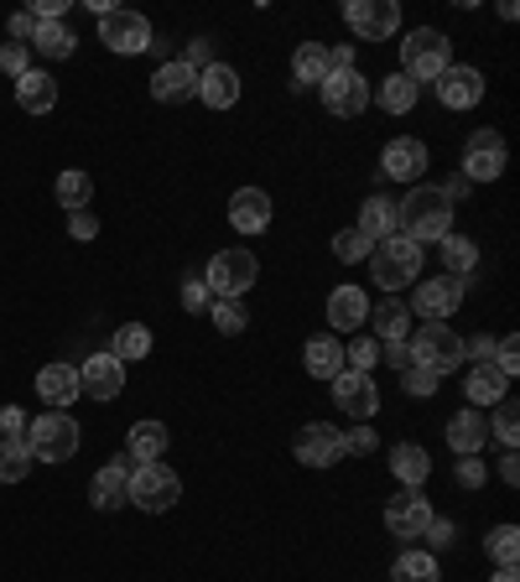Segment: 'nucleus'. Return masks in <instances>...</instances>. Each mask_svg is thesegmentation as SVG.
Instances as JSON below:
<instances>
[{
	"mask_svg": "<svg viewBox=\"0 0 520 582\" xmlns=\"http://www.w3.org/2000/svg\"><path fill=\"white\" fill-rule=\"evenodd\" d=\"M396 235H406V240H416V245H437L443 235H453L448 193L416 183V188L396 204Z\"/></svg>",
	"mask_w": 520,
	"mask_h": 582,
	"instance_id": "nucleus-1",
	"label": "nucleus"
},
{
	"mask_svg": "<svg viewBox=\"0 0 520 582\" xmlns=\"http://www.w3.org/2000/svg\"><path fill=\"white\" fill-rule=\"evenodd\" d=\"M448 69H453V42L437 32V27H416V32H406V42H401V73H406L416 89L437 84Z\"/></svg>",
	"mask_w": 520,
	"mask_h": 582,
	"instance_id": "nucleus-2",
	"label": "nucleus"
},
{
	"mask_svg": "<svg viewBox=\"0 0 520 582\" xmlns=\"http://www.w3.org/2000/svg\"><path fill=\"white\" fill-rule=\"evenodd\" d=\"M422 276V245L406 240V235H391V240L370 245V281L381 291H406Z\"/></svg>",
	"mask_w": 520,
	"mask_h": 582,
	"instance_id": "nucleus-3",
	"label": "nucleus"
},
{
	"mask_svg": "<svg viewBox=\"0 0 520 582\" xmlns=\"http://www.w3.org/2000/svg\"><path fill=\"white\" fill-rule=\"evenodd\" d=\"M406 343H412V364L433 370V375H453L464 364V333H453L448 323H422Z\"/></svg>",
	"mask_w": 520,
	"mask_h": 582,
	"instance_id": "nucleus-4",
	"label": "nucleus"
},
{
	"mask_svg": "<svg viewBox=\"0 0 520 582\" xmlns=\"http://www.w3.org/2000/svg\"><path fill=\"white\" fill-rule=\"evenodd\" d=\"M177 499H183V479H177L167 463H136L131 468V505L146 515H162L173 510Z\"/></svg>",
	"mask_w": 520,
	"mask_h": 582,
	"instance_id": "nucleus-5",
	"label": "nucleus"
},
{
	"mask_svg": "<svg viewBox=\"0 0 520 582\" xmlns=\"http://www.w3.org/2000/svg\"><path fill=\"white\" fill-rule=\"evenodd\" d=\"M256 276H260V260L250 256V250H219V256L208 260L204 287L214 291L219 302H240L245 291L256 287Z\"/></svg>",
	"mask_w": 520,
	"mask_h": 582,
	"instance_id": "nucleus-6",
	"label": "nucleus"
},
{
	"mask_svg": "<svg viewBox=\"0 0 520 582\" xmlns=\"http://www.w3.org/2000/svg\"><path fill=\"white\" fill-rule=\"evenodd\" d=\"M79 422L63 412H48V416H37L32 427H27V447H32V458L42 463H69L73 453H79Z\"/></svg>",
	"mask_w": 520,
	"mask_h": 582,
	"instance_id": "nucleus-7",
	"label": "nucleus"
},
{
	"mask_svg": "<svg viewBox=\"0 0 520 582\" xmlns=\"http://www.w3.org/2000/svg\"><path fill=\"white\" fill-rule=\"evenodd\" d=\"M100 42L110 52H121V58H136V52L152 48L156 37H152V21L141 17V11H121V6H115V11L100 17Z\"/></svg>",
	"mask_w": 520,
	"mask_h": 582,
	"instance_id": "nucleus-8",
	"label": "nucleus"
},
{
	"mask_svg": "<svg viewBox=\"0 0 520 582\" xmlns=\"http://www.w3.org/2000/svg\"><path fill=\"white\" fill-rule=\"evenodd\" d=\"M344 21L360 42H385V37L401 32V6L396 0H349Z\"/></svg>",
	"mask_w": 520,
	"mask_h": 582,
	"instance_id": "nucleus-9",
	"label": "nucleus"
},
{
	"mask_svg": "<svg viewBox=\"0 0 520 582\" xmlns=\"http://www.w3.org/2000/svg\"><path fill=\"white\" fill-rule=\"evenodd\" d=\"M505 162H510V152H505L500 131H474L464 146V183H495V177H505Z\"/></svg>",
	"mask_w": 520,
	"mask_h": 582,
	"instance_id": "nucleus-10",
	"label": "nucleus"
},
{
	"mask_svg": "<svg viewBox=\"0 0 520 582\" xmlns=\"http://www.w3.org/2000/svg\"><path fill=\"white\" fill-rule=\"evenodd\" d=\"M433 526V499L422 489H401L391 505H385V531L396 541H422V531Z\"/></svg>",
	"mask_w": 520,
	"mask_h": 582,
	"instance_id": "nucleus-11",
	"label": "nucleus"
},
{
	"mask_svg": "<svg viewBox=\"0 0 520 582\" xmlns=\"http://www.w3.org/2000/svg\"><path fill=\"white\" fill-rule=\"evenodd\" d=\"M464 291H468V281H458V276H437V281H422V287L412 291V312H422L427 323H448L453 312L464 308Z\"/></svg>",
	"mask_w": 520,
	"mask_h": 582,
	"instance_id": "nucleus-12",
	"label": "nucleus"
},
{
	"mask_svg": "<svg viewBox=\"0 0 520 582\" xmlns=\"http://www.w3.org/2000/svg\"><path fill=\"white\" fill-rule=\"evenodd\" d=\"M318 89H323V110H329V115H339V121H354V115H364V104H370V84H364L360 69L329 73Z\"/></svg>",
	"mask_w": 520,
	"mask_h": 582,
	"instance_id": "nucleus-13",
	"label": "nucleus"
},
{
	"mask_svg": "<svg viewBox=\"0 0 520 582\" xmlns=\"http://www.w3.org/2000/svg\"><path fill=\"white\" fill-rule=\"evenodd\" d=\"M292 453L302 468H333V463L344 458V432L329 427V422H312V427L297 432Z\"/></svg>",
	"mask_w": 520,
	"mask_h": 582,
	"instance_id": "nucleus-14",
	"label": "nucleus"
},
{
	"mask_svg": "<svg viewBox=\"0 0 520 582\" xmlns=\"http://www.w3.org/2000/svg\"><path fill=\"white\" fill-rule=\"evenodd\" d=\"M79 391L89 395V401H115V395L125 391V364L110 354V349H100L94 360L79 364Z\"/></svg>",
	"mask_w": 520,
	"mask_h": 582,
	"instance_id": "nucleus-15",
	"label": "nucleus"
},
{
	"mask_svg": "<svg viewBox=\"0 0 520 582\" xmlns=\"http://www.w3.org/2000/svg\"><path fill=\"white\" fill-rule=\"evenodd\" d=\"M381 172L391 177V183H422V172H427V141L416 136H396L391 146L381 152Z\"/></svg>",
	"mask_w": 520,
	"mask_h": 582,
	"instance_id": "nucleus-16",
	"label": "nucleus"
},
{
	"mask_svg": "<svg viewBox=\"0 0 520 582\" xmlns=\"http://www.w3.org/2000/svg\"><path fill=\"white\" fill-rule=\"evenodd\" d=\"M333 406L344 416H375L381 412V391H375V380L360 375V370H344V375H333Z\"/></svg>",
	"mask_w": 520,
	"mask_h": 582,
	"instance_id": "nucleus-17",
	"label": "nucleus"
},
{
	"mask_svg": "<svg viewBox=\"0 0 520 582\" xmlns=\"http://www.w3.org/2000/svg\"><path fill=\"white\" fill-rule=\"evenodd\" d=\"M131 468H136V458L125 453V458L104 463L100 474H94V484H89L94 510H121V505H131Z\"/></svg>",
	"mask_w": 520,
	"mask_h": 582,
	"instance_id": "nucleus-18",
	"label": "nucleus"
},
{
	"mask_svg": "<svg viewBox=\"0 0 520 582\" xmlns=\"http://www.w3.org/2000/svg\"><path fill=\"white\" fill-rule=\"evenodd\" d=\"M485 73L468 69V63H453L443 79H437V100L448 104V110H474V104L485 100Z\"/></svg>",
	"mask_w": 520,
	"mask_h": 582,
	"instance_id": "nucleus-19",
	"label": "nucleus"
},
{
	"mask_svg": "<svg viewBox=\"0 0 520 582\" xmlns=\"http://www.w3.org/2000/svg\"><path fill=\"white\" fill-rule=\"evenodd\" d=\"M443 432H448V447L458 453V458H479V453L489 447V416L474 412V406L458 412V416H448V427Z\"/></svg>",
	"mask_w": 520,
	"mask_h": 582,
	"instance_id": "nucleus-20",
	"label": "nucleus"
},
{
	"mask_svg": "<svg viewBox=\"0 0 520 582\" xmlns=\"http://www.w3.org/2000/svg\"><path fill=\"white\" fill-rule=\"evenodd\" d=\"M370 323V297L364 287H333L329 291V328L333 333H360Z\"/></svg>",
	"mask_w": 520,
	"mask_h": 582,
	"instance_id": "nucleus-21",
	"label": "nucleus"
},
{
	"mask_svg": "<svg viewBox=\"0 0 520 582\" xmlns=\"http://www.w3.org/2000/svg\"><path fill=\"white\" fill-rule=\"evenodd\" d=\"M152 100L156 104H188L198 100V73L177 58V63H162V69L152 73Z\"/></svg>",
	"mask_w": 520,
	"mask_h": 582,
	"instance_id": "nucleus-22",
	"label": "nucleus"
},
{
	"mask_svg": "<svg viewBox=\"0 0 520 582\" xmlns=\"http://www.w3.org/2000/svg\"><path fill=\"white\" fill-rule=\"evenodd\" d=\"M229 224L240 229V235H266L271 229V198L266 188H240L229 198Z\"/></svg>",
	"mask_w": 520,
	"mask_h": 582,
	"instance_id": "nucleus-23",
	"label": "nucleus"
},
{
	"mask_svg": "<svg viewBox=\"0 0 520 582\" xmlns=\"http://www.w3.org/2000/svg\"><path fill=\"white\" fill-rule=\"evenodd\" d=\"M198 100H204L208 110H235V104H240V73L229 69V63H208V69L198 73Z\"/></svg>",
	"mask_w": 520,
	"mask_h": 582,
	"instance_id": "nucleus-24",
	"label": "nucleus"
},
{
	"mask_svg": "<svg viewBox=\"0 0 520 582\" xmlns=\"http://www.w3.org/2000/svg\"><path fill=\"white\" fill-rule=\"evenodd\" d=\"M37 395H42V401H48L52 412H69L73 401H79V370H73V364H48V370H42V375H37Z\"/></svg>",
	"mask_w": 520,
	"mask_h": 582,
	"instance_id": "nucleus-25",
	"label": "nucleus"
},
{
	"mask_svg": "<svg viewBox=\"0 0 520 582\" xmlns=\"http://www.w3.org/2000/svg\"><path fill=\"white\" fill-rule=\"evenodd\" d=\"M464 395H468L474 412H485V406H500L505 395H510V380H505L495 364H474V370L464 375Z\"/></svg>",
	"mask_w": 520,
	"mask_h": 582,
	"instance_id": "nucleus-26",
	"label": "nucleus"
},
{
	"mask_svg": "<svg viewBox=\"0 0 520 582\" xmlns=\"http://www.w3.org/2000/svg\"><path fill=\"white\" fill-rule=\"evenodd\" d=\"M17 104L27 110V115H48V110H58V79L42 69L21 73L17 79Z\"/></svg>",
	"mask_w": 520,
	"mask_h": 582,
	"instance_id": "nucleus-27",
	"label": "nucleus"
},
{
	"mask_svg": "<svg viewBox=\"0 0 520 582\" xmlns=\"http://www.w3.org/2000/svg\"><path fill=\"white\" fill-rule=\"evenodd\" d=\"M354 229H360V235H364L370 245L391 240V235H396V204H391L385 193H370V198H364V208H360V224H354Z\"/></svg>",
	"mask_w": 520,
	"mask_h": 582,
	"instance_id": "nucleus-28",
	"label": "nucleus"
},
{
	"mask_svg": "<svg viewBox=\"0 0 520 582\" xmlns=\"http://www.w3.org/2000/svg\"><path fill=\"white\" fill-rule=\"evenodd\" d=\"M302 364H308V375H318V380L344 375V343L329 339V333H318V339L302 349Z\"/></svg>",
	"mask_w": 520,
	"mask_h": 582,
	"instance_id": "nucleus-29",
	"label": "nucleus"
},
{
	"mask_svg": "<svg viewBox=\"0 0 520 582\" xmlns=\"http://www.w3.org/2000/svg\"><path fill=\"white\" fill-rule=\"evenodd\" d=\"M292 79L297 89H318L329 79V42H302L292 52Z\"/></svg>",
	"mask_w": 520,
	"mask_h": 582,
	"instance_id": "nucleus-30",
	"label": "nucleus"
},
{
	"mask_svg": "<svg viewBox=\"0 0 520 582\" xmlns=\"http://www.w3.org/2000/svg\"><path fill=\"white\" fill-rule=\"evenodd\" d=\"M391 474L401 479V489H422V484H427V474H433V458H427V447L401 443L396 453H391Z\"/></svg>",
	"mask_w": 520,
	"mask_h": 582,
	"instance_id": "nucleus-31",
	"label": "nucleus"
},
{
	"mask_svg": "<svg viewBox=\"0 0 520 582\" xmlns=\"http://www.w3.org/2000/svg\"><path fill=\"white\" fill-rule=\"evenodd\" d=\"M437 256H443L448 276H458V281H468V276L479 271V245L468 240V235H443V240H437Z\"/></svg>",
	"mask_w": 520,
	"mask_h": 582,
	"instance_id": "nucleus-32",
	"label": "nucleus"
},
{
	"mask_svg": "<svg viewBox=\"0 0 520 582\" xmlns=\"http://www.w3.org/2000/svg\"><path fill=\"white\" fill-rule=\"evenodd\" d=\"M370 328H375V339L391 343V339H406L412 333V318H406V302L401 297H385L370 308Z\"/></svg>",
	"mask_w": 520,
	"mask_h": 582,
	"instance_id": "nucleus-33",
	"label": "nucleus"
},
{
	"mask_svg": "<svg viewBox=\"0 0 520 582\" xmlns=\"http://www.w3.org/2000/svg\"><path fill=\"white\" fill-rule=\"evenodd\" d=\"M416 94H422V89H416L406 73H391V79H381V89H375L381 110H391V115H412V110H416Z\"/></svg>",
	"mask_w": 520,
	"mask_h": 582,
	"instance_id": "nucleus-34",
	"label": "nucleus"
},
{
	"mask_svg": "<svg viewBox=\"0 0 520 582\" xmlns=\"http://www.w3.org/2000/svg\"><path fill=\"white\" fill-rule=\"evenodd\" d=\"M27 48H37L42 58H73V48H79V37L63 27V21H37V37L27 42Z\"/></svg>",
	"mask_w": 520,
	"mask_h": 582,
	"instance_id": "nucleus-35",
	"label": "nucleus"
},
{
	"mask_svg": "<svg viewBox=\"0 0 520 582\" xmlns=\"http://www.w3.org/2000/svg\"><path fill=\"white\" fill-rule=\"evenodd\" d=\"M162 453H167V427H162V422H136V427H131V458L162 463Z\"/></svg>",
	"mask_w": 520,
	"mask_h": 582,
	"instance_id": "nucleus-36",
	"label": "nucleus"
},
{
	"mask_svg": "<svg viewBox=\"0 0 520 582\" xmlns=\"http://www.w3.org/2000/svg\"><path fill=\"white\" fill-rule=\"evenodd\" d=\"M110 354H115L121 364L146 360V354H152V328H146V323H125L121 333H115V343H110Z\"/></svg>",
	"mask_w": 520,
	"mask_h": 582,
	"instance_id": "nucleus-37",
	"label": "nucleus"
},
{
	"mask_svg": "<svg viewBox=\"0 0 520 582\" xmlns=\"http://www.w3.org/2000/svg\"><path fill=\"white\" fill-rule=\"evenodd\" d=\"M391 582H437V557L433 551H401L391 567Z\"/></svg>",
	"mask_w": 520,
	"mask_h": 582,
	"instance_id": "nucleus-38",
	"label": "nucleus"
},
{
	"mask_svg": "<svg viewBox=\"0 0 520 582\" xmlns=\"http://www.w3.org/2000/svg\"><path fill=\"white\" fill-rule=\"evenodd\" d=\"M89 198H94V177L89 172H79V167H69V172H58V204L69 208H89Z\"/></svg>",
	"mask_w": 520,
	"mask_h": 582,
	"instance_id": "nucleus-39",
	"label": "nucleus"
},
{
	"mask_svg": "<svg viewBox=\"0 0 520 582\" xmlns=\"http://www.w3.org/2000/svg\"><path fill=\"white\" fill-rule=\"evenodd\" d=\"M32 474V447L27 443H0V484H21Z\"/></svg>",
	"mask_w": 520,
	"mask_h": 582,
	"instance_id": "nucleus-40",
	"label": "nucleus"
},
{
	"mask_svg": "<svg viewBox=\"0 0 520 582\" xmlns=\"http://www.w3.org/2000/svg\"><path fill=\"white\" fill-rule=\"evenodd\" d=\"M489 432L500 437V447H516V437H520V406L510 401V395L495 406V416H489Z\"/></svg>",
	"mask_w": 520,
	"mask_h": 582,
	"instance_id": "nucleus-41",
	"label": "nucleus"
},
{
	"mask_svg": "<svg viewBox=\"0 0 520 582\" xmlns=\"http://www.w3.org/2000/svg\"><path fill=\"white\" fill-rule=\"evenodd\" d=\"M485 547H489V557H495L500 567H516L520 562V531H516V526H495Z\"/></svg>",
	"mask_w": 520,
	"mask_h": 582,
	"instance_id": "nucleus-42",
	"label": "nucleus"
},
{
	"mask_svg": "<svg viewBox=\"0 0 520 582\" xmlns=\"http://www.w3.org/2000/svg\"><path fill=\"white\" fill-rule=\"evenodd\" d=\"M344 364H349V370H360V375H370V370L381 364V339H370V333H364V339H354L344 349Z\"/></svg>",
	"mask_w": 520,
	"mask_h": 582,
	"instance_id": "nucleus-43",
	"label": "nucleus"
},
{
	"mask_svg": "<svg viewBox=\"0 0 520 582\" xmlns=\"http://www.w3.org/2000/svg\"><path fill=\"white\" fill-rule=\"evenodd\" d=\"M333 256L344 260V266H360V260H370V240H364L360 229H339L333 235Z\"/></svg>",
	"mask_w": 520,
	"mask_h": 582,
	"instance_id": "nucleus-44",
	"label": "nucleus"
},
{
	"mask_svg": "<svg viewBox=\"0 0 520 582\" xmlns=\"http://www.w3.org/2000/svg\"><path fill=\"white\" fill-rule=\"evenodd\" d=\"M214 328H219V333H245V323H250V312H245V302H219V297H214Z\"/></svg>",
	"mask_w": 520,
	"mask_h": 582,
	"instance_id": "nucleus-45",
	"label": "nucleus"
},
{
	"mask_svg": "<svg viewBox=\"0 0 520 582\" xmlns=\"http://www.w3.org/2000/svg\"><path fill=\"white\" fill-rule=\"evenodd\" d=\"M401 391L416 395V401H427V395L437 391V375L433 370H422V364H412V370H401Z\"/></svg>",
	"mask_w": 520,
	"mask_h": 582,
	"instance_id": "nucleus-46",
	"label": "nucleus"
},
{
	"mask_svg": "<svg viewBox=\"0 0 520 582\" xmlns=\"http://www.w3.org/2000/svg\"><path fill=\"white\" fill-rule=\"evenodd\" d=\"M495 370H500L505 380L520 375V343H516V333H505V339L495 343Z\"/></svg>",
	"mask_w": 520,
	"mask_h": 582,
	"instance_id": "nucleus-47",
	"label": "nucleus"
},
{
	"mask_svg": "<svg viewBox=\"0 0 520 582\" xmlns=\"http://www.w3.org/2000/svg\"><path fill=\"white\" fill-rule=\"evenodd\" d=\"M0 73H6V79H21V73H32V52L21 48V42H6V48H0Z\"/></svg>",
	"mask_w": 520,
	"mask_h": 582,
	"instance_id": "nucleus-48",
	"label": "nucleus"
},
{
	"mask_svg": "<svg viewBox=\"0 0 520 582\" xmlns=\"http://www.w3.org/2000/svg\"><path fill=\"white\" fill-rule=\"evenodd\" d=\"M0 443H27V412H21V406H6V412H0Z\"/></svg>",
	"mask_w": 520,
	"mask_h": 582,
	"instance_id": "nucleus-49",
	"label": "nucleus"
},
{
	"mask_svg": "<svg viewBox=\"0 0 520 582\" xmlns=\"http://www.w3.org/2000/svg\"><path fill=\"white\" fill-rule=\"evenodd\" d=\"M495 333H474V339H464V360H474V364H495Z\"/></svg>",
	"mask_w": 520,
	"mask_h": 582,
	"instance_id": "nucleus-50",
	"label": "nucleus"
},
{
	"mask_svg": "<svg viewBox=\"0 0 520 582\" xmlns=\"http://www.w3.org/2000/svg\"><path fill=\"white\" fill-rule=\"evenodd\" d=\"M208 308H214V291H208L204 281L193 276L188 287H183V312H208Z\"/></svg>",
	"mask_w": 520,
	"mask_h": 582,
	"instance_id": "nucleus-51",
	"label": "nucleus"
},
{
	"mask_svg": "<svg viewBox=\"0 0 520 582\" xmlns=\"http://www.w3.org/2000/svg\"><path fill=\"white\" fill-rule=\"evenodd\" d=\"M69 235H73V240H94V235H100V219H94L89 208H73V214H69Z\"/></svg>",
	"mask_w": 520,
	"mask_h": 582,
	"instance_id": "nucleus-52",
	"label": "nucleus"
},
{
	"mask_svg": "<svg viewBox=\"0 0 520 582\" xmlns=\"http://www.w3.org/2000/svg\"><path fill=\"white\" fill-rule=\"evenodd\" d=\"M422 541L433 547V557H437V551H448L453 547V520H437V515H433V526L422 531Z\"/></svg>",
	"mask_w": 520,
	"mask_h": 582,
	"instance_id": "nucleus-53",
	"label": "nucleus"
},
{
	"mask_svg": "<svg viewBox=\"0 0 520 582\" xmlns=\"http://www.w3.org/2000/svg\"><path fill=\"white\" fill-rule=\"evenodd\" d=\"M381 360L391 364V370H412V343H406V339L381 343Z\"/></svg>",
	"mask_w": 520,
	"mask_h": 582,
	"instance_id": "nucleus-54",
	"label": "nucleus"
},
{
	"mask_svg": "<svg viewBox=\"0 0 520 582\" xmlns=\"http://www.w3.org/2000/svg\"><path fill=\"white\" fill-rule=\"evenodd\" d=\"M375 447H381V437H375V427H364V422L344 437V453H375Z\"/></svg>",
	"mask_w": 520,
	"mask_h": 582,
	"instance_id": "nucleus-55",
	"label": "nucleus"
},
{
	"mask_svg": "<svg viewBox=\"0 0 520 582\" xmlns=\"http://www.w3.org/2000/svg\"><path fill=\"white\" fill-rule=\"evenodd\" d=\"M183 63H188L193 73H204L208 63H214V42H204V37H198V42H188V58H183Z\"/></svg>",
	"mask_w": 520,
	"mask_h": 582,
	"instance_id": "nucleus-56",
	"label": "nucleus"
},
{
	"mask_svg": "<svg viewBox=\"0 0 520 582\" xmlns=\"http://www.w3.org/2000/svg\"><path fill=\"white\" fill-rule=\"evenodd\" d=\"M458 484H464V489H479V484H485V463L464 458V463H458Z\"/></svg>",
	"mask_w": 520,
	"mask_h": 582,
	"instance_id": "nucleus-57",
	"label": "nucleus"
},
{
	"mask_svg": "<svg viewBox=\"0 0 520 582\" xmlns=\"http://www.w3.org/2000/svg\"><path fill=\"white\" fill-rule=\"evenodd\" d=\"M27 37H37V17L32 11H17V17H11V42L27 48Z\"/></svg>",
	"mask_w": 520,
	"mask_h": 582,
	"instance_id": "nucleus-58",
	"label": "nucleus"
},
{
	"mask_svg": "<svg viewBox=\"0 0 520 582\" xmlns=\"http://www.w3.org/2000/svg\"><path fill=\"white\" fill-rule=\"evenodd\" d=\"M500 479L510 484V489H516V484H520V463H516V447H505V453H500Z\"/></svg>",
	"mask_w": 520,
	"mask_h": 582,
	"instance_id": "nucleus-59",
	"label": "nucleus"
},
{
	"mask_svg": "<svg viewBox=\"0 0 520 582\" xmlns=\"http://www.w3.org/2000/svg\"><path fill=\"white\" fill-rule=\"evenodd\" d=\"M489 582H520V578H516V567H500V572H495Z\"/></svg>",
	"mask_w": 520,
	"mask_h": 582,
	"instance_id": "nucleus-60",
	"label": "nucleus"
}]
</instances>
